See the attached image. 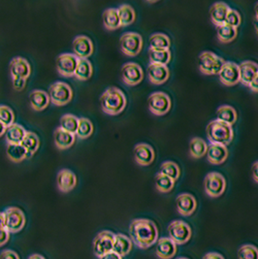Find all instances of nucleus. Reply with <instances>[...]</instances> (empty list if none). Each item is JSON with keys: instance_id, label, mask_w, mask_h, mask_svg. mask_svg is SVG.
Returning a JSON list of instances; mask_svg holds the SVG:
<instances>
[{"instance_id": "nucleus-24", "label": "nucleus", "mask_w": 258, "mask_h": 259, "mask_svg": "<svg viewBox=\"0 0 258 259\" xmlns=\"http://www.w3.org/2000/svg\"><path fill=\"white\" fill-rule=\"evenodd\" d=\"M229 10H230V7L224 2L213 3L210 9L211 22L217 26L225 24V20Z\"/></svg>"}, {"instance_id": "nucleus-22", "label": "nucleus", "mask_w": 258, "mask_h": 259, "mask_svg": "<svg viewBox=\"0 0 258 259\" xmlns=\"http://www.w3.org/2000/svg\"><path fill=\"white\" fill-rule=\"evenodd\" d=\"M148 75L150 82L154 84H161L168 80L170 71L167 65L150 63L148 66Z\"/></svg>"}, {"instance_id": "nucleus-15", "label": "nucleus", "mask_w": 258, "mask_h": 259, "mask_svg": "<svg viewBox=\"0 0 258 259\" xmlns=\"http://www.w3.org/2000/svg\"><path fill=\"white\" fill-rule=\"evenodd\" d=\"M220 80L225 85H234L240 82L239 65L232 61H225L219 73Z\"/></svg>"}, {"instance_id": "nucleus-42", "label": "nucleus", "mask_w": 258, "mask_h": 259, "mask_svg": "<svg viewBox=\"0 0 258 259\" xmlns=\"http://www.w3.org/2000/svg\"><path fill=\"white\" fill-rule=\"evenodd\" d=\"M159 173L173 179L176 182L181 176V169L179 165L173 161H165L160 166Z\"/></svg>"}, {"instance_id": "nucleus-45", "label": "nucleus", "mask_w": 258, "mask_h": 259, "mask_svg": "<svg viewBox=\"0 0 258 259\" xmlns=\"http://www.w3.org/2000/svg\"><path fill=\"white\" fill-rule=\"evenodd\" d=\"M241 23H242V17L240 15V13L238 12L237 10L230 8L229 12L227 14L226 20H225V24L237 28L241 24Z\"/></svg>"}, {"instance_id": "nucleus-43", "label": "nucleus", "mask_w": 258, "mask_h": 259, "mask_svg": "<svg viewBox=\"0 0 258 259\" xmlns=\"http://www.w3.org/2000/svg\"><path fill=\"white\" fill-rule=\"evenodd\" d=\"M238 258L258 259L257 247L249 244L242 246L238 250Z\"/></svg>"}, {"instance_id": "nucleus-18", "label": "nucleus", "mask_w": 258, "mask_h": 259, "mask_svg": "<svg viewBox=\"0 0 258 259\" xmlns=\"http://www.w3.org/2000/svg\"><path fill=\"white\" fill-rule=\"evenodd\" d=\"M177 211L184 217H189L196 211L197 202L193 195L182 193L176 199Z\"/></svg>"}, {"instance_id": "nucleus-3", "label": "nucleus", "mask_w": 258, "mask_h": 259, "mask_svg": "<svg viewBox=\"0 0 258 259\" xmlns=\"http://www.w3.org/2000/svg\"><path fill=\"white\" fill-rule=\"evenodd\" d=\"M206 132L207 137L211 144H221L227 146L231 143L234 137L232 125L219 120L218 118L208 123Z\"/></svg>"}, {"instance_id": "nucleus-51", "label": "nucleus", "mask_w": 258, "mask_h": 259, "mask_svg": "<svg viewBox=\"0 0 258 259\" xmlns=\"http://www.w3.org/2000/svg\"><path fill=\"white\" fill-rule=\"evenodd\" d=\"M251 173H252L253 180H254L256 183H258V160L252 164V167H251Z\"/></svg>"}, {"instance_id": "nucleus-30", "label": "nucleus", "mask_w": 258, "mask_h": 259, "mask_svg": "<svg viewBox=\"0 0 258 259\" xmlns=\"http://www.w3.org/2000/svg\"><path fill=\"white\" fill-rule=\"evenodd\" d=\"M27 153V158L31 157L40 147V139L34 132L26 131L24 140L21 143Z\"/></svg>"}, {"instance_id": "nucleus-44", "label": "nucleus", "mask_w": 258, "mask_h": 259, "mask_svg": "<svg viewBox=\"0 0 258 259\" xmlns=\"http://www.w3.org/2000/svg\"><path fill=\"white\" fill-rule=\"evenodd\" d=\"M0 121L6 127L15 123V114L10 107L3 104L0 105Z\"/></svg>"}, {"instance_id": "nucleus-1", "label": "nucleus", "mask_w": 258, "mask_h": 259, "mask_svg": "<svg viewBox=\"0 0 258 259\" xmlns=\"http://www.w3.org/2000/svg\"><path fill=\"white\" fill-rule=\"evenodd\" d=\"M158 228L151 220L136 219L129 226V235L132 243L143 249L149 248L158 241Z\"/></svg>"}, {"instance_id": "nucleus-28", "label": "nucleus", "mask_w": 258, "mask_h": 259, "mask_svg": "<svg viewBox=\"0 0 258 259\" xmlns=\"http://www.w3.org/2000/svg\"><path fill=\"white\" fill-rule=\"evenodd\" d=\"M26 134L24 126L18 123H13L5 131V138L8 144H21Z\"/></svg>"}, {"instance_id": "nucleus-6", "label": "nucleus", "mask_w": 258, "mask_h": 259, "mask_svg": "<svg viewBox=\"0 0 258 259\" xmlns=\"http://www.w3.org/2000/svg\"><path fill=\"white\" fill-rule=\"evenodd\" d=\"M119 47L124 55L128 57H135L141 52L143 38L137 32L123 33L119 39Z\"/></svg>"}, {"instance_id": "nucleus-58", "label": "nucleus", "mask_w": 258, "mask_h": 259, "mask_svg": "<svg viewBox=\"0 0 258 259\" xmlns=\"http://www.w3.org/2000/svg\"><path fill=\"white\" fill-rule=\"evenodd\" d=\"M256 29H257V33H258V26H257V28H256Z\"/></svg>"}, {"instance_id": "nucleus-19", "label": "nucleus", "mask_w": 258, "mask_h": 259, "mask_svg": "<svg viewBox=\"0 0 258 259\" xmlns=\"http://www.w3.org/2000/svg\"><path fill=\"white\" fill-rule=\"evenodd\" d=\"M57 185L61 192H69L77 186V177L69 169H61L57 176Z\"/></svg>"}, {"instance_id": "nucleus-14", "label": "nucleus", "mask_w": 258, "mask_h": 259, "mask_svg": "<svg viewBox=\"0 0 258 259\" xmlns=\"http://www.w3.org/2000/svg\"><path fill=\"white\" fill-rule=\"evenodd\" d=\"M74 55L78 59H88L94 54V43L90 37L78 35L75 37L72 43Z\"/></svg>"}, {"instance_id": "nucleus-17", "label": "nucleus", "mask_w": 258, "mask_h": 259, "mask_svg": "<svg viewBox=\"0 0 258 259\" xmlns=\"http://www.w3.org/2000/svg\"><path fill=\"white\" fill-rule=\"evenodd\" d=\"M134 158L135 161L142 166H148L152 164L155 153L153 147L147 143H139L134 148Z\"/></svg>"}, {"instance_id": "nucleus-9", "label": "nucleus", "mask_w": 258, "mask_h": 259, "mask_svg": "<svg viewBox=\"0 0 258 259\" xmlns=\"http://www.w3.org/2000/svg\"><path fill=\"white\" fill-rule=\"evenodd\" d=\"M116 234L112 231L104 230L98 233L94 238L93 242V248L94 254L100 258L101 256L105 255L106 253L113 251L114 243H115Z\"/></svg>"}, {"instance_id": "nucleus-26", "label": "nucleus", "mask_w": 258, "mask_h": 259, "mask_svg": "<svg viewBox=\"0 0 258 259\" xmlns=\"http://www.w3.org/2000/svg\"><path fill=\"white\" fill-rule=\"evenodd\" d=\"M30 106L35 111H43L51 102L49 94L42 90H34L29 95Z\"/></svg>"}, {"instance_id": "nucleus-49", "label": "nucleus", "mask_w": 258, "mask_h": 259, "mask_svg": "<svg viewBox=\"0 0 258 259\" xmlns=\"http://www.w3.org/2000/svg\"><path fill=\"white\" fill-rule=\"evenodd\" d=\"M99 259H122L120 255H118L115 251H110L106 253L105 255L101 256Z\"/></svg>"}, {"instance_id": "nucleus-38", "label": "nucleus", "mask_w": 258, "mask_h": 259, "mask_svg": "<svg viewBox=\"0 0 258 259\" xmlns=\"http://www.w3.org/2000/svg\"><path fill=\"white\" fill-rule=\"evenodd\" d=\"M171 45L170 38L164 33H153L150 37V49L169 50Z\"/></svg>"}, {"instance_id": "nucleus-35", "label": "nucleus", "mask_w": 258, "mask_h": 259, "mask_svg": "<svg viewBox=\"0 0 258 259\" xmlns=\"http://www.w3.org/2000/svg\"><path fill=\"white\" fill-rule=\"evenodd\" d=\"M208 145L202 138L194 137L189 142V153L194 158H200L207 153Z\"/></svg>"}, {"instance_id": "nucleus-23", "label": "nucleus", "mask_w": 258, "mask_h": 259, "mask_svg": "<svg viewBox=\"0 0 258 259\" xmlns=\"http://www.w3.org/2000/svg\"><path fill=\"white\" fill-rule=\"evenodd\" d=\"M240 81L248 85L258 74V64L251 60H246L239 64Z\"/></svg>"}, {"instance_id": "nucleus-50", "label": "nucleus", "mask_w": 258, "mask_h": 259, "mask_svg": "<svg viewBox=\"0 0 258 259\" xmlns=\"http://www.w3.org/2000/svg\"><path fill=\"white\" fill-rule=\"evenodd\" d=\"M203 259H224V257L218 252H209L204 255Z\"/></svg>"}, {"instance_id": "nucleus-41", "label": "nucleus", "mask_w": 258, "mask_h": 259, "mask_svg": "<svg viewBox=\"0 0 258 259\" xmlns=\"http://www.w3.org/2000/svg\"><path fill=\"white\" fill-rule=\"evenodd\" d=\"M94 124L91 119L88 118H79V125L77 128L76 135L80 139L89 138L94 132Z\"/></svg>"}, {"instance_id": "nucleus-7", "label": "nucleus", "mask_w": 258, "mask_h": 259, "mask_svg": "<svg viewBox=\"0 0 258 259\" xmlns=\"http://www.w3.org/2000/svg\"><path fill=\"white\" fill-rule=\"evenodd\" d=\"M5 229L9 233L20 232L25 225V215L18 207H9L4 211Z\"/></svg>"}, {"instance_id": "nucleus-33", "label": "nucleus", "mask_w": 258, "mask_h": 259, "mask_svg": "<svg viewBox=\"0 0 258 259\" xmlns=\"http://www.w3.org/2000/svg\"><path fill=\"white\" fill-rule=\"evenodd\" d=\"M217 117L219 120H222L225 123L232 125L237 121L238 114H237V111L235 110L234 107L230 106V105H223L218 109Z\"/></svg>"}, {"instance_id": "nucleus-37", "label": "nucleus", "mask_w": 258, "mask_h": 259, "mask_svg": "<svg viewBox=\"0 0 258 259\" xmlns=\"http://www.w3.org/2000/svg\"><path fill=\"white\" fill-rule=\"evenodd\" d=\"M217 33H218V38L221 42L229 43L237 37L238 30L236 27L224 24L223 25L217 26Z\"/></svg>"}, {"instance_id": "nucleus-16", "label": "nucleus", "mask_w": 258, "mask_h": 259, "mask_svg": "<svg viewBox=\"0 0 258 259\" xmlns=\"http://www.w3.org/2000/svg\"><path fill=\"white\" fill-rule=\"evenodd\" d=\"M9 70L13 79L21 78L27 80V78L31 74V66L27 59L21 57H16L10 61Z\"/></svg>"}, {"instance_id": "nucleus-31", "label": "nucleus", "mask_w": 258, "mask_h": 259, "mask_svg": "<svg viewBox=\"0 0 258 259\" xmlns=\"http://www.w3.org/2000/svg\"><path fill=\"white\" fill-rule=\"evenodd\" d=\"M121 26H127L135 22L136 13L134 8L129 4H121L117 8Z\"/></svg>"}, {"instance_id": "nucleus-36", "label": "nucleus", "mask_w": 258, "mask_h": 259, "mask_svg": "<svg viewBox=\"0 0 258 259\" xmlns=\"http://www.w3.org/2000/svg\"><path fill=\"white\" fill-rule=\"evenodd\" d=\"M149 58L151 63L167 65V63L171 60V52L170 50L149 49Z\"/></svg>"}, {"instance_id": "nucleus-12", "label": "nucleus", "mask_w": 258, "mask_h": 259, "mask_svg": "<svg viewBox=\"0 0 258 259\" xmlns=\"http://www.w3.org/2000/svg\"><path fill=\"white\" fill-rule=\"evenodd\" d=\"M79 59L74 54H61L57 58L56 67L63 77H72L75 74Z\"/></svg>"}, {"instance_id": "nucleus-40", "label": "nucleus", "mask_w": 258, "mask_h": 259, "mask_svg": "<svg viewBox=\"0 0 258 259\" xmlns=\"http://www.w3.org/2000/svg\"><path fill=\"white\" fill-rule=\"evenodd\" d=\"M79 125V118L72 114H65L60 118V126L62 130L76 134Z\"/></svg>"}, {"instance_id": "nucleus-8", "label": "nucleus", "mask_w": 258, "mask_h": 259, "mask_svg": "<svg viewBox=\"0 0 258 259\" xmlns=\"http://www.w3.org/2000/svg\"><path fill=\"white\" fill-rule=\"evenodd\" d=\"M204 189L211 198L220 197L226 189V181L221 173H208L204 180Z\"/></svg>"}, {"instance_id": "nucleus-20", "label": "nucleus", "mask_w": 258, "mask_h": 259, "mask_svg": "<svg viewBox=\"0 0 258 259\" xmlns=\"http://www.w3.org/2000/svg\"><path fill=\"white\" fill-rule=\"evenodd\" d=\"M206 154L209 162L211 164H222L228 157V149L227 146L210 143Z\"/></svg>"}, {"instance_id": "nucleus-55", "label": "nucleus", "mask_w": 258, "mask_h": 259, "mask_svg": "<svg viewBox=\"0 0 258 259\" xmlns=\"http://www.w3.org/2000/svg\"><path fill=\"white\" fill-rule=\"evenodd\" d=\"M27 259H46L43 255H41V254H38V253H35V254H32V255H30L29 257Z\"/></svg>"}, {"instance_id": "nucleus-56", "label": "nucleus", "mask_w": 258, "mask_h": 259, "mask_svg": "<svg viewBox=\"0 0 258 259\" xmlns=\"http://www.w3.org/2000/svg\"><path fill=\"white\" fill-rule=\"evenodd\" d=\"M254 13H255V18L258 21V2L255 4V7H254Z\"/></svg>"}, {"instance_id": "nucleus-21", "label": "nucleus", "mask_w": 258, "mask_h": 259, "mask_svg": "<svg viewBox=\"0 0 258 259\" xmlns=\"http://www.w3.org/2000/svg\"><path fill=\"white\" fill-rule=\"evenodd\" d=\"M156 255L160 259H171L176 255L177 244L170 238H160L157 241Z\"/></svg>"}, {"instance_id": "nucleus-10", "label": "nucleus", "mask_w": 258, "mask_h": 259, "mask_svg": "<svg viewBox=\"0 0 258 259\" xmlns=\"http://www.w3.org/2000/svg\"><path fill=\"white\" fill-rule=\"evenodd\" d=\"M148 105L150 111L156 116H163L172 106L170 96L163 92H155L149 96Z\"/></svg>"}, {"instance_id": "nucleus-34", "label": "nucleus", "mask_w": 258, "mask_h": 259, "mask_svg": "<svg viewBox=\"0 0 258 259\" xmlns=\"http://www.w3.org/2000/svg\"><path fill=\"white\" fill-rule=\"evenodd\" d=\"M6 153L8 158L13 162H21L27 158V153L21 144H8Z\"/></svg>"}, {"instance_id": "nucleus-57", "label": "nucleus", "mask_w": 258, "mask_h": 259, "mask_svg": "<svg viewBox=\"0 0 258 259\" xmlns=\"http://www.w3.org/2000/svg\"><path fill=\"white\" fill-rule=\"evenodd\" d=\"M178 259H188V258H187V257H180V258H178Z\"/></svg>"}, {"instance_id": "nucleus-5", "label": "nucleus", "mask_w": 258, "mask_h": 259, "mask_svg": "<svg viewBox=\"0 0 258 259\" xmlns=\"http://www.w3.org/2000/svg\"><path fill=\"white\" fill-rule=\"evenodd\" d=\"M224 62L225 60L223 58L209 51L201 53L198 58L200 71L206 75L219 74Z\"/></svg>"}, {"instance_id": "nucleus-54", "label": "nucleus", "mask_w": 258, "mask_h": 259, "mask_svg": "<svg viewBox=\"0 0 258 259\" xmlns=\"http://www.w3.org/2000/svg\"><path fill=\"white\" fill-rule=\"evenodd\" d=\"M6 128H7V127L0 121V137H1L3 134H5Z\"/></svg>"}, {"instance_id": "nucleus-39", "label": "nucleus", "mask_w": 258, "mask_h": 259, "mask_svg": "<svg viewBox=\"0 0 258 259\" xmlns=\"http://www.w3.org/2000/svg\"><path fill=\"white\" fill-rule=\"evenodd\" d=\"M175 187V181L161 173H157L155 176V188L162 193L170 192Z\"/></svg>"}, {"instance_id": "nucleus-2", "label": "nucleus", "mask_w": 258, "mask_h": 259, "mask_svg": "<svg viewBox=\"0 0 258 259\" xmlns=\"http://www.w3.org/2000/svg\"><path fill=\"white\" fill-rule=\"evenodd\" d=\"M126 96L123 92L116 88H108L100 96V105L103 112L111 116H116L121 113L126 106Z\"/></svg>"}, {"instance_id": "nucleus-13", "label": "nucleus", "mask_w": 258, "mask_h": 259, "mask_svg": "<svg viewBox=\"0 0 258 259\" xmlns=\"http://www.w3.org/2000/svg\"><path fill=\"white\" fill-rule=\"evenodd\" d=\"M121 79L128 85H136L142 82L144 72L141 66L135 62H127L121 67Z\"/></svg>"}, {"instance_id": "nucleus-46", "label": "nucleus", "mask_w": 258, "mask_h": 259, "mask_svg": "<svg viewBox=\"0 0 258 259\" xmlns=\"http://www.w3.org/2000/svg\"><path fill=\"white\" fill-rule=\"evenodd\" d=\"M0 259H20V257L12 249H4L0 253Z\"/></svg>"}, {"instance_id": "nucleus-48", "label": "nucleus", "mask_w": 258, "mask_h": 259, "mask_svg": "<svg viewBox=\"0 0 258 259\" xmlns=\"http://www.w3.org/2000/svg\"><path fill=\"white\" fill-rule=\"evenodd\" d=\"M10 239V233L5 228H0V247L7 244Z\"/></svg>"}, {"instance_id": "nucleus-29", "label": "nucleus", "mask_w": 258, "mask_h": 259, "mask_svg": "<svg viewBox=\"0 0 258 259\" xmlns=\"http://www.w3.org/2000/svg\"><path fill=\"white\" fill-rule=\"evenodd\" d=\"M94 68L92 62L88 59H79L74 76L80 81H87L92 78Z\"/></svg>"}, {"instance_id": "nucleus-53", "label": "nucleus", "mask_w": 258, "mask_h": 259, "mask_svg": "<svg viewBox=\"0 0 258 259\" xmlns=\"http://www.w3.org/2000/svg\"><path fill=\"white\" fill-rule=\"evenodd\" d=\"M0 228H5V217L4 212H0Z\"/></svg>"}, {"instance_id": "nucleus-32", "label": "nucleus", "mask_w": 258, "mask_h": 259, "mask_svg": "<svg viewBox=\"0 0 258 259\" xmlns=\"http://www.w3.org/2000/svg\"><path fill=\"white\" fill-rule=\"evenodd\" d=\"M102 20H103L104 26L109 30H114V29H117L121 26L118 13L116 8L106 9L102 15Z\"/></svg>"}, {"instance_id": "nucleus-27", "label": "nucleus", "mask_w": 258, "mask_h": 259, "mask_svg": "<svg viewBox=\"0 0 258 259\" xmlns=\"http://www.w3.org/2000/svg\"><path fill=\"white\" fill-rule=\"evenodd\" d=\"M132 246H133V243L129 237L123 235L121 233H118V234H116V237H115L113 251H115L118 255L123 257V256L127 255L131 251Z\"/></svg>"}, {"instance_id": "nucleus-11", "label": "nucleus", "mask_w": 258, "mask_h": 259, "mask_svg": "<svg viewBox=\"0 0 258 259\" xmlns=\"http://www.w3.org/2000/svg\"><path fill=\"white\" fill-rule=\"evenodd\" d=\"M169 238L177 245H185L190 240L192 231L188 224L183 221H174L168 226Z\"/></svg>"}, {"instance_id": "nucleus-52", "label": "nucleus", "mask_w": 258, "mask_h": 259, "mask_svg": "<svg viewBox=\"0 0 258 259\" xmlns=\"http://www.w3.org/2000/svg\"><path fill=\"white\" fill-rule=\"evenodd\" d=\"M248 87H249V89H250L252 92L258 93V74L255 76V78L248 84Z\"/></svg>"}, {"instance_id": "nucleus-4", "label": "nucleus", "mask_w": 258, "mask_h": 259, "mask_svg": "<svg viewBox=\"0 0 258 259\" xmlns=\"http://www.w3.org/2000/svg\"><path fill=\"white\" fill-rule=\"evenodd\" d=\"M50 100L54 105L63 106L69 103L73 97V91L67 82H58L51 84L49 89Z\"/></svg>"}, {"instance_id": "nucleus-25", "label": "nucleus", "mask_w": 258, "mask_h": 259, "mask_svg": "<svg viewBox=\"0 0 258 259\" xmlns=\"http://www.w3.org/2000/svg\"><path fill=\"white\" fill-rule=\"evenodd\" d=\"M76 139V134L67 132L62 130L61 127H58L54 132V141L59 150H66L69 149L74 144Z\"/></svg>"}, {"instance_id": "nucleus-47", "label": "nucleus", "mask_w": 258, "mask_h": 259, "mask_svg": "<svg viewBox=\"0 0 258 259\" xmlns=\"http://www.w3.org/2000/svg\"><path fill=\"white\" fill-rule=\"evenodd\" d=\"M26 84V80L25 79H21V78H15L13 79V88L15 91L21 92L24 90Z\"/></svg>"}]
</instances>
